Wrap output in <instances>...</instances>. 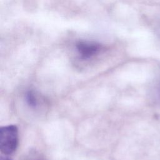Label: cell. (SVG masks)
I'll return each mask as SVG.
<instances>
[{"mask_svg":"<svg viewBox=\"0 0 160 160\" xmlns=\"http://www.w3.org/2000/svg\"><path fill=\"white\" fill-rule=\"evenodd\" d=\"M76 49L82 59H88L96 54L101 49V45L92 41H79Z\"/></svg>","mask_w":160,"mask_h":160,"instance_id":"7a4b0ae2","label":"cell"},{"mask_svg":"<svg viewBox=\"0 0 160 160\" xmlns=\"http://www.w3.org/2000/svg\"><path fill=\"white\" fill-rule=\"evenodd\" d=\"M18 142V128L14 125L0 129V150L4 154H11L16 149Z\"/></svg>","mask_w":160,"mask_h":160,"instance_id":"6da1fadb","label":"cell"},{"mask_svg":"<svg viewBox=\"0 0 160 160\" xmlns=\"http://www.w3.org/2000/svg\"><path fill=\"white\" fill-rule=\"evenodd\" d=\"M26 99L27 103L29 104V106L35 108L37 106V100L36 98L34 96L33 92L29 91L27 92L26 96Z\"/></svg>","mask_w":160,"mask_h":160,"instance_id":"3957f363","label":"cell"},{"mask_svg":"<svg viewBox=\"0 0 160 160\" xmlns=\"http://www.w3.org/2000/svg\"><path fill=\"white\" fill-rule=\"evenodd\" d=\"M0 160H12V159H9V158H8V157H1Z\"/></svg>","mask_w":160,"mask_h":160,"instance_id":"277c9868","label":"cell"},{"mask_svg":"<svg viewBox=\"0 0 160 160\" xmlns=\"http://www.w3.org/2000/svg\"><path fill=\"white\" fill-rule=\"evenodd\" d=\"M159 94H160V91H159Z\"/></svg>","mask_w":160,"mask_h":160,"instance_id":"5b68a950","label":"cell"}]
</instances>
